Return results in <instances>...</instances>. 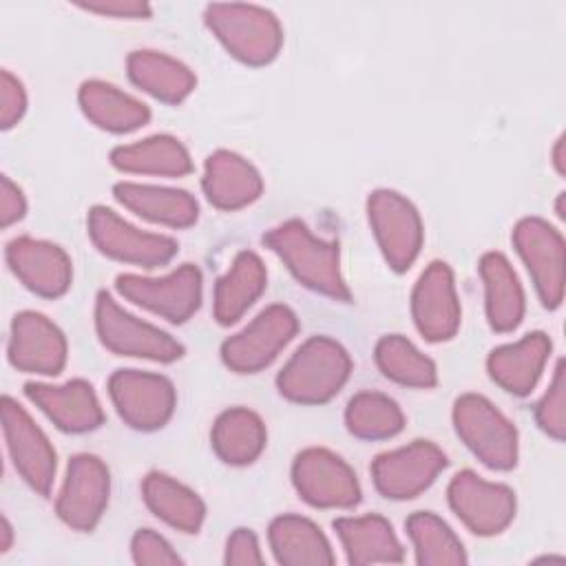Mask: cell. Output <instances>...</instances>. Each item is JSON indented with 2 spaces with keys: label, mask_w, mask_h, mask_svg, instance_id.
<instances>
[{
  "label": "cell",
  "mask_w": 566,
  "mask_h": 566,
  "mask_svg": "<svg viewBox=\"0 0 566 566\" xmlns=\"http://www.w3.org/2000/svg\"><path fill=\"white\" fill-rule=\"evenodd\" d=\"M77 102L82 113L97 128L108 133H130L150 119V111L144 102L102 80L82 82Z\"/></svg>",
  "instance_id": "83f0119b"
},
{
  "label": "cell",
  "mask_w": 566,
  "mask_h": 566,
  "mask_svg": "<svg viewBox=\"0 0 566 566\" xmlns=\"http://www.w3.org/2000/svg\"><path fill=\"white\" fill-rule=\"evenodd\" d=\"M345 424L360 440H387L402 431L405 413L394 398L380 391H358L347 402Z\"/></svg>",
  "instance_id": "e575fe53"
},
{
  "label": "cell",
  "mask_w": 566,
  "mask_h": 566,
  "mask_svg": "<svg viewBox=\"0 0 566 566\" xmlns=\"http://www.w3.org/2000/svg\"><path fill=\"white\" fill-rule=\"evenodd\" d=\"M555 210H557V217H559V219H564V192H559L557 203H555Z\"/></svg>",
  "instance_id": "ee69618b"
},
{
  "label": "cell",
  "mask_w": 566,
  "mask_h": 566,
  "mask_svg": "<svg viewBox=\"0 0 566 566\" xmlns=\"http://www.w3.org/2000/svg\"><path fill=\"white\" fill-rule=\"evenodd\" d=\"M77 7L97 15L124 18V20H146L153 13V7L144 0H91V2H77Z\"/></svg>",
  "instance_id": "ab89813d"
},
{
  "label": "cell",
  "mask_w": 566,
  "mask_h": 566,
  "mask_svg": "<svg viewBox=\"0 0 566 566\" xmlns=\"http://www.w3.org/2000/svg\"><path fill=\"white\" fill-rule=\"evenodd\" d=\"M453 427L471 453L489 469L517 464V429L484 396L464 394L453 402Z\"/></svg>",
  "instance_id": "277c9868"
},
{
  "label": "cell",
  "mask_w": 566,
  "mask_h": 566,
  "mask_svg": "<svg viewBox=\"0 0 566 566\" xmlns=\"http://www.w3.org/2000/svg\"><path fill=\"white\" fill-rule=\"evenodd\" d=\"M27 398L40 407L46 418L66 433L93 431L104 422L102 405L91 382L75 378L64 385L27 382Z\"/></svg>",
  "instance_id": "ffe728a7"
},
{
  "label": "cell",
  "mask_w": 566,
  "mask_h": 566,
  "mask_svg": "<svg viewBox=\"0 0 566 566\" xmlns=\"http://www.w3.org/2000/svg\"><path fill=\"white\" fill-rule=\"evenodd\" d=\"M201 188L214 208L239 210L261 197L263 179L245 157L232 150H214L206 159Z\"/></svg>",
  "instance_id": "44dd1931"
},
{
  "label": "cell",
  "mask_w": 566,
  "mask_h": 566,
  "mask_svg": "<svg viewBox=\"0 0 566 566\" xmlns=\"http://www.w3.org/2000/svg\"><path fill=\"white\" fill-rule=\"evenodd\" d=\"M201 285V272L195 263H184L159 279L137 274H119L115 279V287L124 298L170 323H186L199 310Z\"/></svg>",
  "instance_id": "30bf717a"
},
{
  "label": "cell",
  "mask_w": 566,
  "mask_h": 566,
  "mask_svg": "<svg viewBox=\"0 0 566 566\" xmlns=\"http://www.w3.org/2000/svg\"><path fill=\"white\" fill-rule=\"evenodd\" d=\"M27 111V91L22 82L9 73H0V126L7 130L15 126Z\"/></svg>",
  "instance_id": "74e56055"
},
{
  "label": "cell",
  "mask_w": 566,
  "mask_h": 566,
  "mask_svg": "<svg viewBox=\"0 0 566 566\" xmlns=\"http://www.w3.org/2000/svg\"><path fill=\"white\" fill-rule=\"evenodd\" d=\"M553 166L559 175H564V135H559L553 146Z\"/></svg>",
  "instance_id": "b9f144b4"
},
{
  "label": "cell",
  "mask_w": 566,
  "mask_h": 566,
  "mask_svg": "<svg viewBox=\"0 0 566 566\" xmlns=\"http://www.w3.org/2000/svg\"><path fill=\"white\" fill-rule=\"evenodd\" d=\"M2 542H0V551L2 553H7L9 548H11V539H13V528H11V524H9V520L7 517H2Z\"/></svg>",
  "instance_id": "7bdbcfd3"
},
{
  "label": "cell",
  "mask_w": 566,
  "mask_h": 566,
  "mask_svg": "<svg viewBox=\"0 0 566 566\" xmlns=\"http://www.w3.org/2000/svg\"><path fill=\"white\" fill-rule=\"evenodd\" d=\"M411 316L418 332L431 340L455 336L462 318L453 272L444 261H431L411 292Z\"/></svg>",
  "instance_id": "e0dca14e"
},
{
  "label": "cell",
  "mask_w": 566,
  "mask_h": 566,
  "mask_svg": "<svg viewBox=\"0 0 566 566\" xmlns=\"http://www.w3.org/2000/svg\"><path fill=\"white\" fill-rule=\"evenodd\" d=\"M270 548L283 566H332L334 553L323 531L303 515H279L268 528Z\"/></svg>",
  "instance_id": "f1b7e54d"
},
{
  "label": "cell",
  "mask_w": 566,
  "mask_h": 566,
  "mask_svg": "<svg viewBox=\"0 0 566 566\" xmlns=\"http://www.w3.org/2000/svg\"><path fill=\"white\" fill-rule=\"evenodd\" d=\"M367 217L387 265L405 272L420 254L424 230L418 208L396 190H374L367 197Z\"/></svg>",
  "instance_id": "8992f818"
},
{
  "label": "cell",
  "mask_w": 566,
  "mask_h": 566,
  "mask_svg": "<svg viewBox=\"0 0 566 566\" xmlns=\"http://www.w3.org/2000/svg\"><path fill=\"white\" fill-rule=\"evenodd\" d=\"M296 332V314L287 305L274 303L221 345V358L237 374H256L279 356Z\"/></svg>",
  "instance_id": "9c48e42d"
},
{
  "label": "cell",
  "mask_w": 566,
  "mask_h": 566,
  "mask_svg": "<svg viewBox=\"0 0 566 566\" xmlns=\"http://www.w3.org/2000/svg\"><path fill=\"white\" fill-rule=\"evenodd\" d=\"M203 20L226 51L250 66L270 64L281 51L283 27L265 7L212 2L203 9Z\"/></svg>",
  "instance_id": "3957f363"
},
{
  "label": "cell",
  "mask_w": 566,
  "mask_h": 566,
  "mask_svg": "<svg viewBox=\"0 0 566 566\" xmlns=\"http://www.w3.org/2000/svg\"><path fill=\"white\" fill-rule=\"evenodd\" d=\"M352 374L347 349L329 336L307 338L276 376L279 394L298 405L332 400Z\"/></svg>",
  "instance_id": "7a4b0ae2"
},
{
  "label": "cell",
  "mask_w": 566,
  "mask_h": 566,
  "mask_svg": "<svg viewBox=\"0 0 566 566\" xmlns=\"http://www.w3.org/2000/svg\"><path fill=\"white\" fill-rule=\"evenodd\" d=\"M447 467V455L429 440L385 451L371 462V480L389 500H411L427 491Z\"/></svg>",
  "instance_id": "4fadbf2b"
},
{
  "label": "cell",
  "mask_w": 566,
  "mask_h": 566,
  "mask_svg": "<svg viewBox=\"0 0 566 566\" xmlns=\"http://www.w3.org/2000/svg\"><path fill=\"white\" fill-rule=\"evenodd\" d=\"M111 164L122 172L184 177L192 170L188 148L172 135H153L111 150Z\"/></svg>",
  "instance_id": "f546056e"
},
{
  "label": "cell",
  "mask_w": 566,
  "mask_h": 566,
  "mask_svg": "<svg viewBox=\"0 0 566 566\" xmlns=\"http://www.w3.org/2000/svg\"><path fill=\"white\" fill-rule=\"evenodd\" d=\"M296 493L316 509H352L360 502V484L354 469L336 453L310 447L292 464Z\"/></svg>",
  "instance_id": "8fae6325"
},
{
  "label": "cell",
  "mask_w": 566,
  "mask_h": 566,
  "mask_svg": "<svg viewBox=\"0 0 566 566\" xmlns=\"http://www.w3.org/2000/svg\"><path fill=\"white\" fill-rule=\"evenodd\" d=\"M484 283V307L495 332H513L524 318V290L509 259L502 252H486L480 259Z\"/></svg>",
  "instance_id": "4316f807"
},
{
  "label": "cell",
  "mask_w": 566,
  "mask_h": 566,
  "mask_svg": "<svg viewBox=\"0 0 566 566\" xmlns=\"http://www.w3.org/2000/svg\"><path fill=\"white\" fill-rule=\"evenodd\" d=\"M88 237L102 254L148 270L166 265L179 250L172 237L144 232L106 206L91 208Z\"/></svg>",
  "instance_id": "ba28073f"
},
{
  "label": "cell",
  "mask_w": 566,
  "mask_h": 566,
  "mask_svg": "<svg viewBox=\"0 0 566 566\" xmlns=\"http://www.w3.org/2000/svg\"><path fill=\"white\" fill-rule=\"evenodd\" d=\"M130 553H133V562L144 566H175L184 562L177 555V551H172V546L150 528H139L133 535Z\"/></svg>",
  "instance_id": "8d00e7d4"
},
{
  "label": "cell",
  "mask_w": 566,
  "mask_h": 566,
  "mask_svg": "<svg viewBox=\"0 0 566 566\" xmlns=\"http://www.w3.org/2000/svg\"><path fill=\"white\" fill-rule=\"evenodd\" d=\"M407 535L413 542L416 562L420 566H460L467 553L458 535L444 520L429 511H416L407 520Z\"/></svg>",
  "instance_id": "836d02e7"
},
{
  "label": "cell",
  "mask_w": 566,
  "mask_h": 566,
  "mask_svg": "<svg viewBox=\"0 0 566 566\" xmlns=\"http://www.w3.org/2000/svg\"><path fill=\"white\" fill-rule=\"evenodd\" d=\"M376 365L394 382L416 389H429L438 382L436 363L424 356L409 338L400 334L382 336L376 343Z\"/></svg>",
  "instance_id": "d6a6232c"
},
{
  "label": "cell",
  "mask_w": 566,
  "mask_h": 566,
  "mask_svg": "<svg viewBox=\"0 0 566 566\" xmlns=\"http://www.w3.org/2000/svg\"><path fill=\"white\" fill-rule=\"evenodd\" d=\"M214 453L232 467L254 462L265 449L268 431L259 413L248 407H232L219 413L210 431Z\"/></svg>",
  "instance_id": "4dcf8cb0"
},
{
  "label": "cell",
  "mask_w": 566,
  "mask_h": 566,
  "mask_svg": "<svg viewBox=\"0 0 566 566\" xmlns=\"http://www.w3.org/2000/svg\"><path fill=\"white\" fill-rule=\"evenodd\" d=\"M447 497L453 513L475 535H497L515 517V493L506 484L486 482L469 469L453 475Z\"/></svg>",
  "instance_id": "2e32d148"
},
{
  "label": "cell",
  "mask_w": 566,
  "mask_h": 566,
  "mask_svg": "<svg viewBox=\"0 0 566 566\" xmlns=\"http://www.w3.org/2000/svg\"><path fill=\"white\" fill-rule=\"evenodd\" d=\"M111 493L108 467L91 453L69 460L62 489L55 500L60 520L75 531H93L102 520Z\"/></svg>",
  "instance_id": "9a60e30c"
},
{
  "label": "cell",
  "mask_w": 566,
  "mask_h": 566,
  "mask_svg": "<svg viewBox=\"0 0 566 566\" xmlns=\"http://www.w3.org/2000/svg\"><path fill=\"white\" fill-rule=\"evenodd\" d=\"M142 495L146 506L172 528L181 533H197L201 528L206 504L175 478L159 471L148 473L142 482Z\"/></svg>",
  "instance_id": "1f68e13d"
},
{
  "label": "cell",
  "mask_w": 566,
  "mask_h": 566,
  "mask_svg": "<svg viewBox=\"0 0 566 566\" xmlns=\"http://www.w3.org/2000/svg\"><path fill=\"white\" fill-rule=\"evenodd\" d=\"M27 212V199L22 190L7 177H0V223L2 228H9L11 223L20 221Z\"/></svg>",
  "instance_id": "60d3db41"
},
{
  "label": "cell",
  "mask_w": 566,
  "mask_h": 566,
  "mask_svg": "<svg viewBox=\"0 0 566 566\" xmlns=\"http://www.w3.org/2000/svg\"><path fill=\"white\" fill-rule=\"evenodd\" d=\"M551 347V338L544 332H531L517 343L495 347L486 358L489 376L504 391L526 396L537 385Z\"/></svg>",
  "instance_id": "7402d4cb"
},
{
  "label": "cell",
  "mask_w": 566,
  "mask_h": 566,
  "mask_svg": "<svg viewBox=\"0 0 566 566\" xmlns=\"http://www.w3.org/2000/svg\"><path fill=\"white\" fill-rule=\"evenodd\" d=\"M4 256L20 283L38 296L57 298L71 287V259L60 245L51 241L15 237L7 243Z\"/></svg>",
  "instance_id": "d6986e66"
},
{
  "label": "cell",
  "mask_w": 566,
  "mask_h": 566,
  "mask_svg": "<svg viewBox=\"0 0 566 566\" xmlns=\"http://www.w3.org/2000/svg\"><path fill=\"white\" fill-rule=\"evenodd\" d=\"M513 245L533 279L542 305L548 310L559 307L566 283L562 232L539 217H524L513 228Z\"/></svg>",
  "instance_id": "52a82bcc"
},
{
  "label": "cell",
  "mask_w": 566,
  "mask_h": 566,
  "mask_svg": "<svg viewBox=\"0 0 566 566\" xmlns=\"http://www.w3.org/2000/svg\"><path fill=\"white\" fill-rule=\"evenodd\" d=\"M115 199L142 219L170 228H188L199 217L197 199L177 188L119 181L113 186Z\"/></svg>",
  "instance_id": "603a6c76"
},
{
  "label": "cell",
  "mask_w": 566,
  "mask_h": 566,
  "mask_svg": "<svg viewBox=\"0 0 566 566\" xmlns=\"http://www.w3.org/2000/svg\"><path fill=\"white\" fill-rule=\"evenodd\" d=\"M334 531L345 548L347 562L354 566L398 564L405 557L391 524L380 515L338 517L334 520Z\"/></svg>",
  "instance_id": "cb8c5ba5"
},
{
  "label": "cell",
  "mask_w": 566,
  "mask_h": 566,
  "mask_svg": "<svg viewBox=\"0 0 566 566\" xmlns=\"http://www.w3.org/2000/svg\"><path fill=\"white\" fill-rule=\"evenodd\" d=\"M263 243L307 290L343 303L352 298L340 274V250L336 241L318 239L301 219H290L268 230Z\"/></svg>",
  "instance_id": "6da1fadb"
},
{
  "label": "cell",
  "mask_w": 566,
  "mask_h": 566,
  "mask_svg": "<svg viewBox=\"0 0 566 566\" xmlns=\"http://www.w3.org/2000/svg\"><path fill=\"white\" fill-rule=\"evenodd\" d=\"M535 420L544 433L562 442L566 433V371L564 360H557L553 380L535 407Z\"/></svg>",
  "instance_id": "d590c367"
},
{
  "label": "cell",
  "mask_w": 566,
  "mask_h": 566,
  "mask_svg": "<svg viewBox=\"0 0 566 566\" xmlns=\"http://www.w3.org/2000/svg\"><path fill=\"white\" fill-rule=\"evenodd\" d=\"M126 69L135 86L166 104H181L197 86L195 73L168 53L150 49L133 51L126 57Z\"/></svg>",
  "instance_id": "d4e9b609"
},
{
  "label": "cell",
  "mask_w": 566,
  "mask_h": 566,
  "mask_svg": "<svg viewBox=\"0 0 566 566\" xmlns=\"http://www.w3.org/2000/svg\"><path fill=\"white\" fill-rule=\"evenodd\" d=\"M268 283V272L259 254L252 250H241L230 270L214 285V318L219 325L237 323L252 303L263 294Z\"/></svg>",
  "instance_id": "484cf974"
},
{
  "label": "cell",
  "mask_w": 566,
  "mask_h": 566,
  "mask_svg": "<svg viewBox=\"0 0 566 566\" xmlns=\"http://www.w3.org/2000/svg\"><path fill=\"white\" fill-rule=\"evenodd\" d=\"M95 329L106 349L117 356L172 363L184 356V345L164 329L128 314L108 292L95 298Z\"/></svg>",
  "instance_id": "5b68a950"
},
{
  "label": "cell",
  "mask_w": 566,
  "mask_h": 566,
  "mask_svg": "<svg viewBox=\"0 0 566 566\" xmlns=\"http://www.w3.org/2000/svg\"><path fill=\"white\" fill-rule=\"evenodd\" d=\"M223 562L230 566H252V564H263V555L259 548V539L254 531L250 528H237L226 544V555Z\"/></svg>",
  "instance_id": "f35d334b"
},
{
  "label": "cell",
  "mask_w": 566,
  "mask_h": 566,
  "mask_svg": "<svg viewBox=\"0 0 566 566\" xmlns=\"http://www.w3.org/2000/svg\"><path fill=\"white\" fill-rule=\"evenodd\" d=\"M2 431L20 478L40 495H49L55 478V449L35 420L11 396L2 398Z\"/></svg>",
  "instance_id": "5bb4252c"
},
{
  "label": "cell",
  "mask_w": 566,
  "mask_h": 566,
  "mask_svg": "<svg viewBox=\"0 0 566 566\" xmlns=\"http://www.w3.org/2000/svg\"><path fill=\"white\" fill-rule=\"evenodd\" d=\"M66 338L62 329L40 312H20L11 321L9 363L27 374L57 376L66 365Z\"/></svg>",
  "instance_id": "ac0fdd59"
},
{
  "label": "cell",
  "mask_w": 566,
  "mask_h": 566,
  "mask_svg": "<svg viewBox=\"0 0 566 566\" xmlns=\"http://www.w3.org/2000/svg\"><path fill=\"white\" fill-rule=\"evenodd\" d=\"M108 394L119 418L139 431L161 429L177 405L175 387L166 376L139 369H117L108 378Z\"/></svg>",
  "instance_id": "7c38bea8"
}]
</instances>
